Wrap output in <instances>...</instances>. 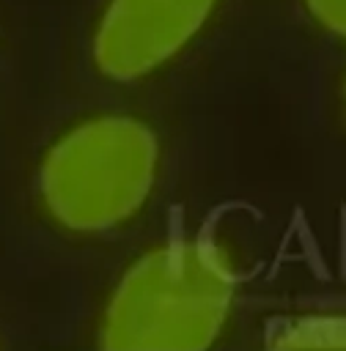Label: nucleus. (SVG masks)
<instances>
[{
  "label": "nucleus",
  "mask_w": 346,
  "mask_h": 351,
  "mask_svg": "<svg viewBox=\"0 0 346 351\" xmlns=\"http://www.w3.org/2000/svg\"><path fill=\"white\" fill-rule=\"evenodd\" d=\"M236 274L214 241H170L143 255L110 299L107 351H203L220 332Z\"/></svg>",
  "instance_id": "obj_1"
},
{
  "label": "nucleus",
  "mask_w": 346,
  "mask_h": 351,
  "mask_svg": "<svg viewBox=\"0 0 346 351\" xmlns=\"http://www.w3.org/2000/svg\"><path fill=\"white\" fill-rule=\"evenodd\" d=\"M157 140L132 118H96L49 151L41 192L52 217L74 230H104L129 219L151 192Z\"/></svg>",
  "instance_id": "obj_2"
},
{
  "label": "nucleus",
  "mask_w": 346,
  "mask_h": 351,
  "mask_svg": "<svg viewBox=\"0 0 346 351\" xmlns=\"http://www.w3.org/2000/svg\"><path fill=\"white\" fill-rule=\"evenodd\" d=\"M214 0H113L93 55L104 74L135 80L173 58L206 22Z\"/></svg>",
  "instance_id": "obj_3"
},
{
  "label": "nucleus",
  "mask_w": 346,
  "mask_h": 351,
  "mask_svg": "<svg viewBox=\"0 0 346 351\" xmlns=\"http://www.w3.org/2000/svg\"><path fill=\"white\" fill-rule=\"evenodd\" d=\"M275 351H346V318H302L277 337Z\"/></svg>",
  "instance_id": "obj_4"
},
{
  "label": "nucleus",
  "mask_w": 346,
  "mask_h": 351,
  "mask_svg": "<svg viewBox=\"0 0 346 351\" xmlns=\"http://www.w3.org/2000/svg\"><path fill=\"white\" fill-rule=\"evenodd\" d=\"M308 8L324 27L346 36V0H308Z\"/></svg>",
  "instance_id": "obj_5"
}]
</instances>
